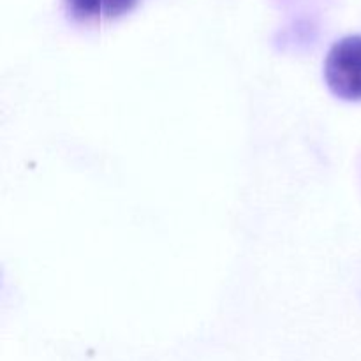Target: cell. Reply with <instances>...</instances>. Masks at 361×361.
I'll return each instance as SVG.
<instances>
[{"label":"cell","mask_w":361,"mask_h":361,"mask_svg":"<svg viewBox=\"0 0 361 361\" xmlns=\"http://www.w3.org/2000/svg\"><path fill=\"white\" fill-rule=\"evenodd\" d=\"M324 80L335 97L361 101V35H349L331 46L324 60Z\"/></svg>","instance_id":"6da1fadb"},{"label":"cell","mask_w":361,"mask_h":361,"mask_svg":"<svg viewBox=\"0 0 361 361\" xmlns=\"http://www.w3.org/2000/svg\"><path fill=\"white\" fill-rule=\"evenodd\" d=\"M136 4L137 0H66L67 11L78 20L122 16Z\"/></svg>","instance_id":"7a4b0ae2"}]
</instances>
